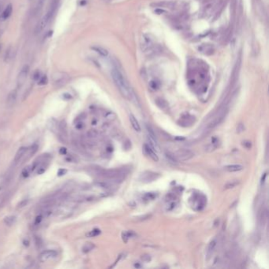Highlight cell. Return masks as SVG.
Listing matches in <instances>:
<instances>
[{"label":"cell","mask_w":269,"mask_h":269,"mask_svg":"<svg viewBox=\"0 0 269 269\" xmlns=\"http://www.w3.org/2000/svg\"><path fill=\"white\" fill-rule=\"evenodd\" d=\"M208 66L204 62L197 59H193L189 62L188 66V77L190 83H202L208 78Z\"/></svg>","instance_id":"obj_1"},{"label":"cell","mask_w":269,"mask_h":269,"mask_svg":"<svg viewBox=\"0 0 269 269\" xmlns=\"http://www.w3.org/2000/svg\"><path fill=\"white\" fill-rule=\"evenodd\" d=\"M199 51L204 55H209L214 53L215 49L211 44H202L201 47H199Z\"/></svg>","instance_id":"obj_16"},{"label":"cell","mask_w":269,"mask_h":269,"mask_svg":"<svg viewBox=\"0 0 269 269\" xmlns=\"http://www.w3.org/2000/svg\"><path fill=\"white\" fill-rule=\"evenodd\" d=\"M12 11H13L12 5H11V4H9V5L5 8V10L3 11V13L1 14L0 21H5L7 20V18H9L10 15H11V14H12Z\"/></svg>","instance_id":"obj_17"},{"label":"cell","mask_w":269,"mask_h":269,"mask_svg":"<svg viewBox=\"0 0 269 269\" xmlns=\"http://www.w3.org/2000/svg\"><path fill=\"white\" fill-rule=\"evenodd\" d=\"M16 220H17L16 216L10 215V216H7L6 218L4 219V223L7 226H12L16 222Z\"/></svg>","instance_id":"obj_23"},{"label":"cell","mask_w":269,"mask_h":269,"mask_svg":"<svg viewBox=\"0 0 269 269\" xmlns=\"http://www.w3.org/2000/svg\"><path fill=\"white\" fill-rule=\"evenodd\" d=\"M28 73H29V66L28 65L24 66L22 67V69L21 70V71L19 72L18 75H17V83L18 87H21L22 85H24L26 79H27Z\"/></svg>","instance_id":"obj_11"},{"label":"cell","mask_w":269,"mask_h":269,"mask_svg":"<svg viewBox=\"0 0 269 269\" xmlns=\"http://www.w3.org/2000/svg\"><path fill=\"white\" fill-rule=\"evenodd\" d=\"M76 127H77L78 129H81V128L83 127V124H82V123H78V124H77Z\"/></svg>","instance_id":"obj_42"},{"label":"cell","mask_w":269,"mask_h":269,"mask_svg":"<svg viewBox=\"0 0 269 269\" xmlns=\"http://www.w3.org/2000/svg\"><path fill=\"white\" fill-rule=\"evenodd\" d=\"M31 171H32V166H28V167H25L23 170H22V172H21V174H22V176L24 178L28 177L29 174L31 173Z\"/></svg>","instance_id":"obj_27"},{"label":"cell","mask_w":269,"mask_h":269,"mask_svg":"<svg viewBox=\"0 0 269 269\" xmlns=\"http://www.w3.org/2000/svg\"><path fill=\"white\" fill-rule=\"evenodd\" d=\"M111 76H112L115 84L123 97H125L126 99L129 100L136 102L135 93L133 92V89L131 88L129 81L126 78V77L123 74V73L120 71L119 69L114 68L111 70Z\"/></svg>","instance_id":"obj_2"},{"label":"cell","mask_w":269,"mask_h":269,"mask_svg":"<svg viewBox=\"0 0 269 269\" xmlns=\"http://www.w3.org/2000/svg\"><path fill=\"white\" fill-rule=\"evenodd\" d=\"M156 103L158 104V106L160 107L161 109L166 110V108L167 107V103L164 101V99H157Z\"/></svg>","instance_id":"obj_31"},{"label":"cell","mask_w":269,"mask_h":269,"mask_svg":"<svg viewBox=\"0 0 269 269\" xmlns=\"http://www.w3.org/2000/svg\"><path fill=\"white\" fill-rule=\"evenodd\" d=\"M219 140L218 137L216 136H213L210 141L208 142L206 145H205V151L208 152H213L215 150H216L219 146Z\"/></svg>","instance_id":"obj_13"},{"label":"cell","mask_w":269,"mask_h":269,"mask_svg":"<svg viewBox=\"0 0 269 269\" xmlns=\"http://www.w3.org/2000/svg\"><path fill=\"white\" fill-rule=\"evenodd\" d=\"M144 151L145 154L148 155L152 160L156 161V162H157L159 160V157L157 156L156 151L150 146L148 144H144Z\"/></svg>","instance_id":"obj_15"},{"label":"cell","mask_w":269,"mask_h":269,"mask_svg":"<svg viewBox=\"0 0 269 269\" xmlns=\"http://www.w3.org/2000/svg\"><path fill=\"white\" fill-rule=\"evenodd\" d=\"M59 153L61 154V155H65L66 153V148H61L60 149H59Z\"/></svg>","instance_id":"obj_40"},{"label":"cell","mask_w":269,"mask_h":269,"mask_svg":"<svg viewBox=\"0 0 269 269\" xmlns=\"http://www.w3.org/2000/svg\"><path fill=\"white\" fill-rule=\"evenodd\" d=\"M130 121L133 129L136 131H137V132H140V126L138 121L136 120V117L133 115V114H130Z\"/></svg>","instance_id":"obj_20"},{"label":"cell","mask_w":269,"mask_h":269,"mask_svg":"<svg viewBox=\"0 0 269 269\" xmlns=\"http://www.w3.org/2000/svg\"><path fill=\"white\" fill-rule=\"evenodd\" d=\"M157 46L153 42L152 39H150L148 36H144L143 39V44H142V50L144 52L148 53V55L151 54H156Z\"/></svg>","instance_id":"obj_8"},{"label":"cell","mask_w":269,"mask_h":269,"mask_svg":"<svg viewBox=\"0 0 269 269\" xmlns=\"http://www.w3.org/2000/svg\"><path fill=\"white\" fill-rule=\"evenodd\" d=\"M2 34H3V30H0V37H1Z\"/></svg>","instance_id":"obj_43"},{"label":"cell","mask_w":269,"mask_h":269,"mask_svg":"<svg viewBox=\"0 0 269 269\" xmlns=\"http://www.w3.org/2000/svg\"><path fill=\"white\" fill-rule=\"evenodd\" d=\"M54 11H55V7H52L51 10H49L48 13L41 18V20L40 21V22L38 23L36 27V29H35V32L36 33L41 32L42 31L44 30V28L48 25L49 21L51 20V17H52V14L54 13Z\"/></svg>","instance_id":"obj_7"},{"label":"cell","mask_w":269,"mask_h":269,"mask_svg":"<svg viewBox=\"0 0 269 269\" xmlns=\"http://www.w3.org/2000/svg\"><path fill=\"white\" fill-rule=\"evenodd\" d=\"M219 243V239L217 237H215V239H213L211 240L210 243H209V245L208 246V249H207V253H206V255H207V258H210L211 256L213 255V253L215 251V249L217 248V245H218Z\"/></svg>","instance_id":"obj_14"},{"label":"cell","mask_w":269,"mask_h":269,"mask_svg":"<svg viewBox=\"0 0 269 269\" xmlns=\"http://www.w3.org/2000/svg\"><path fill=\"white\" fill-rule=\"evenodd\" d=\"M222 7V0H207L202 8V14L204 17H210L219 12Z\"/></svg>","instance_id":"obj_5"},{"label":"cell","mask_w":269,"mask_h":269,"mask_svg":"<svg viewBox=\"0 0 269 269\" xmlns=\"http://www.w3.org/2000/svg\"><path fill=\"white\" fill-rule=\"evenodd\" d=\"M97 136H98V132L95 130H90L87 132V136L90 139L95 138Z\"/></svg>","instance_id":"obj_30"},{"label":"cell","mask_w":269,"mask_h":269,"mask_svg":"<svg viewBox=\"0 0 269 269\" xmlns=\"http://www.w3.org/2000/svg\"><path fill=\"white\" fill-rule=\"evenodd\" d=\"M40 78V72L37 70V71L35 72L34 74H33V79L35 81H38Z\"/></svg>","instance_id":"obj_36"},{"label":"cell","mask_w":269,"mask_h":269,"mask_svg":"<svg viewBox=\"0 0 269 269\" xmlns=\"http://www.w3.org/2000/svg\"><path fill=\"white\" fill-rule=\"evenodd\" d=\"M26 151H27V148H25V147H21L19 149L17 150V153L15 155V157H14V162H18V161H20V160L23 157V156L25 155V153L26 152Z\"/></svg>","instance_id":"obj_21"},{"label":"cell","mask_w":269,"mask_h":269,"mask_svg":"<svg viewBox=\"0 0 269 269\" xmlns=\"http://www.w3.org/2000/svg\"><path fill=\"white\" fill-rule=\"evenodd\" d=\"M95 171L96 174H98L100 177H103L111 181V182H123L126 175V172L125 169H103L101 167L95 168Z\"/></svg>","instance_id":"obj_4"},{"label":"cell","mask_w":269,"mask_h":269,"mask_svg":"<svg viewBox=\"0 0 269 269\" xmlns=\"http://www.w3.org/2000/svg\"><path fill=\"white\" fill-rule=\"evenodd\" d=\"M101 233L100 231V230L99 229H94V230H92L91 231H89L86 236L87 237H90V238H92V237H95V236H98Z\"/></svg>","instance_id":"obj_28"},{"label":"cell","mask_w":269,"mask_h":269,"mask_svg":"<svg viewBox=\"0 0 269 269\" xmlns=\"http://www.w3.org/2000/svg\"><path fill=\"white\" fill-rule=\"evenodd\" d=\"M174 154L175 157L177 158L178 161H182V162L188 161L194 156V152L187 148H182V149L178 150Z\"/></svg>","instance_id":"obj_9"},{"label":"cell","mask_w":269,"mask_h":269,"mask_svg":"<svg viewBox=\"0 0 269 269\" xmlns=\"http://www.w3.org/2000/svg\"><path fill=\"white\" fill-rule=\"evenodd\" d=\"M44 0H38V3H37V10H40L42 7H43V5H44Z\"/></svg>","instance_id":"obj_39"},{"label":"cell","mask_w":269,"mask_h":269,"mask_svg":"<svg viewBox=\"0 0 269 269\" xmlns=\"http://www.w3.org/2000/svg\"><path fill=\"white\" fill-rule=\"evenodd\" d=\"M66 172H67V170H66V169H59V170H58V172H57V175H58V176H62V175L66 174Z\"/></svg>","instance_id":"obj_37"},{"label":"cell","mask_w":269,"mask_h":269,"mask_svg":"<svg viewBox=\"0 0 269 269\" xmlns=\"http://www.w3.org/2000/svg\"><path fill=\"white\" fill-rule=\"evenodd\" d=\"M160 178V174L152 171H145L140 175L139 180L144 183H149L156 181Z\"/></svg>","instance_id":"obj_10"},{"label":"cell","mask_w":269,"mask_h":269,"mask_svg":"<svg viewBox=\"0 0 269 269\" xmlns=\"http://www.w3.org/2000/svg\"><path fill=\"white\" fill-rule=\"evenodd\" d=\"M17 90H12L11 92L9 93L8 97H7V103L10 106L14 105L16 100H17Z\"/></svg>","instance_id":"obj_18"},{"label":"cell","mask_w":269,"mask_h":269,"mask_svg":"<svg viewBox=\"0 0 269 269\" xmlns=\"http://www.w3.org/2000/svg\"><path fill=\"white\" fill-rule=\"evenodd\" d=\"M239 184V180H232L228 182L227 184L225 185L224 187L225 189H232V188H235V186H237Z\"/></svg>","instance_id":"obj_25"},{"label":"cell","mask_w":269,"mask_h":269,"mask_svg":"<svg viewBox=\"0 0 269 269\" xmlns=\"http://www.w3.org/2000/svg\"><path fill=\"white\" fill-rule=\"evenodd\" d=\"M224 169L228 172H237V171L243 170L244 167L240 164H232V165H228L224 167Z\"/></svg>","instance_id":"obj_19"},{"label":"cell","mask_w":269,"mask_h":269,"mask_svg":"<svg viewBox=\"0 0 269 269\" xmlns=\"http://www.w3.org/2000/svg\"><path fill=\"white\" fill-rule=\"evenodd\" d=\"M28 203V200H23V201H21L19 204H17V208H24L25 206H26V205H27Z\"/></svg>","instance_id":"obj_33"},{"label":"cell","mask_w":269,"mask_h":269,"mask_svg":"<svg viewBox=\"0 0 269 269\" xmlns=\"http://www.w3.org/2000/svg\"><path fill=\"white\" fill-rule=\"evenodd\" d=\"M63 97H64L65 99H71V98H72L71 95H70V94H67V93H66V94H64V95H63Z\"/></svg>","instance_id":"obj_41"},{"label":"cell","mask_w":269,"mask_h":269,"mask_svg":"<svg viewBox=\"0 0 269 269\" xmlns=\"http://www.w3.org/2000/svg\"><path fill=\"white\" fill-rule=\"evenodd\" d=\"M165 155H166V157H167L168 160H170L171 163H173V164H177L178 160H177V158L175 157V156H174V153H171V152H167Z\"/></svg>","instance_id":"obj_26"},{"label":"cell","mask_w":269,"mask_h":269,"mask_svg":"<svg viewBox=\"0 0 269 269\" xmlns=\"http://www.w3.org/2000/svg\"><path fill=\"white\" fill-rule=\"evenodd\" d=\"M45 170H46V167L45 166H41L40 167H39V169H38L37 173L39 174H43Z\"/></svg>","instance_id":"obj_38"},{"label":"cell","mask_w":269,"mask_h":269,"mask_svg":"<svg viewBox=\"0 0 269 269\" xmlns=\"http://www.w3.org/2000/svg\"><path fill=\"white\" fill-rule=\"evenodd\" d=\"M92 49L95 51L96 52H98L99 54H100L103 56H106V55H107V51H106L105 49H103L102 48H99V47H93Z\"/></svg>","instance_id":"obj_29"},{"label":"cell","mask_w":269,"mask_h":269,"mask_svg":"<svg viewBox=\"0 0 269 269\" xmlns=\"http://www.w3.org/2000/svg\"><path fill=\"white\" fill-rule=\"evenodd\" d=\"M56 256H57V252L55 250L49 249V250H46V251L41 252L40 255L39 256V260L40 262L44 263L48 261V260L51 259V258H54Z\"/></svg>","instance_id":"obj_12"},{"label":"cell","mask_w":269,"mask_h":269,"mask_svg":"<svg viewBox=\"0 0 269 269\" xmlns=\"http://www.w3.org/2000/svg\"><path fill=\"white\" fill-rule=\"evenodd\" d=\"M51 80L53 82V85L55 86L62 87L66 84H67V82L70 80V76L65 72L57 71L51 75Z\"/></svg>","instance_id":"obj_6"},{"label":"cell","mask_w":269,"mask_h":269,"mask_svg":"<svg viewBox=\"0 0 269 269\" xmlns=\"http://www.w3.org/2000/svg\"><path fill=\"white\" fill-rule=\"evenodd\" d=\"M43 217H44V216H43V215H39L38 216H36V219H35L34 224L36 225V226L40 224V223H41V221H42V219H43Z\"/></svg>","instance_id":"obj_34"},{"label":"cell","mask_w":269,"mask_h":269,"mask_svg":"<svg viewBox=\"0 0 269 269\" xmlns=\"http://www.w3.org/2000/svg\"><path fill=\"white\" fill-rule=\"evenodd\" d=\"M7 194H6V193H4V194H2L0 196V207L3 205V204L5 203V201H7Z\"/></svg>","instance_id":"obj_35"},{"label":"cell","mask_w":269,"mask_h":269,"mask_svg":"<svg viewBox=\"0 0 269 269\" xmlns=\"http://www.w3.org/2000/svg\"><path fill=\"white\" fill-rule=\"evenodd\" d=\"M48 84V78L47 76L40 77V78L38 80V85H45Z\"/></svg>","instance_id":"obj_32"},{"label":"cell","mask_w":269,"mask_h":269,"mask_svg":"<svg viewBox=\"0 0 269 269\" xmlns=\"http://www.w3.org/2000/svg\"><path fill=\"white\" fill-rule=\"evenodd\" d=\"M95 248V245L92 242H87L82 247V252L84 253H88Z\"/></svg>","instance_id":"obj_22"},{"label":"cell","mask_w":269,"mask_h":269,"mask_svg":"<svg viewBox=\"0 0 269 269\" xmlns=\"http://www.w3.org/2000/svg\"><path fill=\"white\" fill-rule=\"evenodd\" d=\"M228 101H230L229 99H224V100L220 104L217 112L215 114L213 118L210 120V122L206 126L205 130L207 132H209L211 130L215 129L216 126H218L219 124H221L224 121L227 115V114H228Z\"/></svg>","instance_id":"obj_3"},{"label":"cell","mask_w":269,"mask_h":269,"mask_svg":"<svg viewBox=\"0 0 269 269\" xmlns=\"http://www.w3.org/2000/svg\"><path fill=\"white\" fill-rule=\"evenodd\" d=\"M95 185L97 186L102 188V189H109L112 187V185L109 182H98L95 183Z\"/></svg>","instance_id":"obj_24"}]
</instances>
